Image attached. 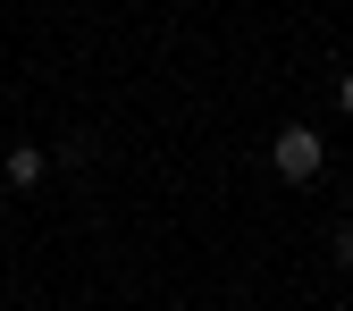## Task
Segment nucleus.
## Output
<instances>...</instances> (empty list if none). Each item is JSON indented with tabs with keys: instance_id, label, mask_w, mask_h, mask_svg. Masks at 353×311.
Segmentation results:
<instances>
[{
	"instance_id": "nucleus-1",
	"label": "nucleus",
	"mask_w": 353,
	"mask_h": 311,
	"mask_svg": "<svg viewBox=\"0 0 353 311\" xmlns=\"http://www.w3.org/2000/svg\"><path fill=\"white\" fill-rule=\"evenodd\" d=\"M320 160H328V143L312 135V126H278V135H270V168L286 177V185H312Z\"/></svg>"
},
{
	"instance_id": "nucleus-2",
	"label": "nucleus",
	"mask_w": 353,
	"mask_h": 311,
	"mask_svg": "<svg viewBox=\"0 0 353 311\" xmlns=\"http://www.w3.org/2000/svg\"><path fill=\"white\" fill-rule=\"evenodd\" d=\"M42 168H51V152H42V143H17L9 152V185H42Z\"/></svg>"
},
{
	"instance_id": "nucleus-3",
	"label": "nucleus",
	"mask_w": 353,
	"mask_h": 311,
	"mask_svg": "<svg viewBox=\"0 0 353 311\" xmlns=\"http://www.w3.org/2000/svg\"><path fill=\"white\" fill-rule=\"evenodd\" d=\"M336 110H345V118H353V68H345V76H336Z\"/></svg>"
},
{
	"instance_id": "nucleus-4",
	"label": "nucleus",
	"mask_w": 353,
	"mask_h": 311,
	"mask_svg": "<svg viewBox=\"0 0 353 311\" xmlns=\"http://www.w3.org/2000/svg\"><path fill=\"white\" fill-rule=\"evenodd\" d=\"M336 261H345V270H353V228H345V236H336Z\"/></svg>"
}]
</instances>
